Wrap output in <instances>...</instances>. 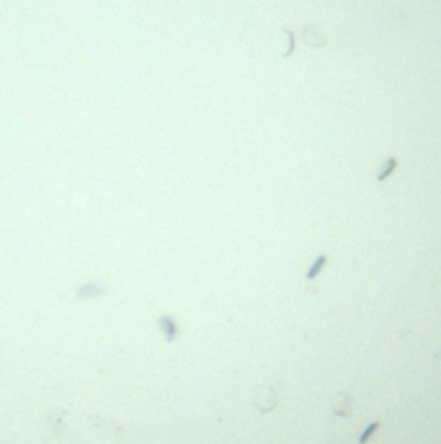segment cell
<instances>
[{
  "mask_svg": "<svg viewBox=\"0 0 441 444\" xmlns=\"http://www.w3.org/2000/svg\"><path fill=\"white\" fill-rule=\"evenodd\" d=\"M395 168H398V158L390 155V158H387V163H384V168L377 170V181H380V184H382V181H387V178L395 173Z\"/></svg>",
  "mask_w": 441,
  "mask_h": 444,
  "instance_id": "cell-1",
  "label": "cell"
},
{
  "mask_svg": "<svg viewBox=\"0 0 441 444\" xmlns=\"http://www.w3.org/2000/svg\"><path fill=\"white\" fill-rule=\"evenodd\" d=\"M377 429H380V421H372V423H369V426L364 429L361 437H359V444H366V442H369V437H372V434H374Z\"/></svg>",
  "mask_w": 441,
  "mask_h": 444,
  "instance_id": "cell-3",
  "label": "cell"
},
{
  "mask_svg": "<svg viewBox=\"0 0 441 444\" xmlns=\"http://www.w3.org/2000/svg\"><path fill=\"white\" fill-rule=\"evenodd\" d=\"M325 264H328V256H318V258H315L312 266L307 269V279H315V276H318L320 271L325 269Z\"/></svg>",
  "mask_w": 441,
  "mask_h": 444,
  "instance_id": "cell-2",
  "label": "cell"
}]
</instances>
